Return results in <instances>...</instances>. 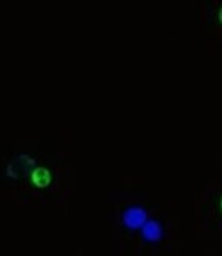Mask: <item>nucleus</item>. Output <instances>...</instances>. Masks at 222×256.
<instances>
[{
	"label": "nucleus",
	"mask_w": 222,
	"mask_h": 256,
	"mask_svg": "<svg viewBox=\"0 0 222 256\" xmlns=\"http://www.w3.org/2000/svg\"><path fill=\"white\" fill-rule=\"evenodd\" d=\"M32 182H33L35 186L44 188V186H48V184L51 183V174L48 172V169H44V167L33 169L32 170Z\"/></svg>",
	"instance_id": "nucleus-4"
},
{
	"label": "nucleus",
	"mask_w": 222,
	"mask_h": 256,
	"mask_svg": "<svg viewBox=\"0 0 222 256\" xmlns=\"http://www.w3.org/2000/svg\"><path fill=\"white\" fill-rule=\"evenodd\" d=\"M148 214L143 207H138V206H133L129 207L126 212L122 214V223L127 229L130 231H137V229H141L143 224L148 222Z\"/></svg>",
	"instance_id": "nucleus-1"
},
{
	"label": "nucleus",
	"mask_w": 222,
	"mask_h": 256,
	"mask_svg": "<svg viewBox=\"0 0 222 256\" xmlns=\"http://www.w3.org/2000/svg\"><path fill=\"white\" fill-rule=\"evenodd\" d=\"M141 236H143V239L146 242L156 244L164 237V228L156 220H148L143 224V228H141Z\"/></svg>",
	"instance_id": "nucleus-2"
},
{
	"label": "nucleus",
	"mask_w": 222,
	"mask_h": 256,
	"mask_svg": "<svg viewBox=\"0 0 222 256\" xmlns=\"http://www.w3.org/2000/svg\"><path fill=\"white\" fill-rule=\"evenodd\" d=\"M33 167V160H30L29 156H19L17 160H14L11 164H10V167H8V175H11V176H14V178H19V176H25L29 172H30V169Z\"/></svg>",
	"instance_id": "nucleus-3"
}]
</instances>
